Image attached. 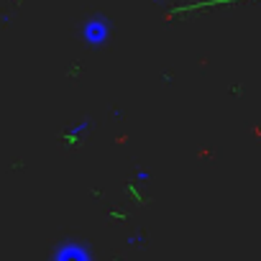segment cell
Here are the masks:
<instances>
[{"instance_id":"6da1fadb","label":"cell","mask_w":261,"mask_h":261,"mask_svg":"<svg viewBox=\"0 0 261 261\" xmlns=\"http://www.w3.org/2000/svg\"><path fill=\"white\" fill-rule=\"evenodd\" d=\"M80 34H82V44L85 46L102 49L110 41V36H113V23H110V18L105 13H95V16H90L82 23V31Z\"/></svg>"},{"instance_id":"7a4b0ae2","label":"cell","mask_w":261,"mask_h":261,"mask_svg":"<svg viewBox=\"0 0 261 261\" xmlns=\"http://www.w3.org/2000/svg\"><path fill=\"white\" fill-rule=\"evenodd\" d=\"M136 182L149 185V182H151V172H149V169H139V172H136Z\"/></svg>"},{"instance_id":"3957f363","label":"cell","mask_w":261,"mask_h":261,"mask_svg":"<svg viewBox=\"0 0 261 261\" xmlns=\"http://www.w3.org/2000/svg\"><path fill=\"white\" fill-rule=\"evenodd\" d=\"M230 92H233L236 97H241V95L246 92V87H243V85H233V87H230Z\"/></svg>"}]
</instances>
